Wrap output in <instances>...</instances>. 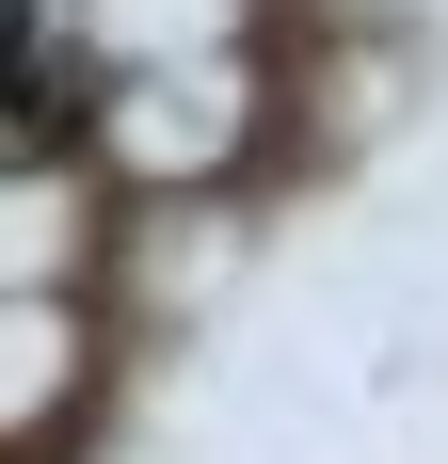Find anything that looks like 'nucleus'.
Here are the masks:
<instances>
[{"mask_svg":"<svg viewBox=\"0 0 448 464\" xmlns=\"http://www.w3.org/2000/svg\"><path fill=\"white\" fill-rule=\"evenodd\" d=\"M0 96H16V112H48V64H33V0H0Z\"/></svg>","mask_w":448,"mask_h":464,"instance_id":"1","label":"nucleus"}]
</instances>
